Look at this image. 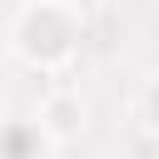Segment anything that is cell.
I'll list each match as a JSON object with an SVG mask.
<instances>
[{"instance_id":"cell-1","label":"cell","mask_w":159,"mask_h":159,"mask_svg":"<svg viewBox=\"0 0 159 159\" xmlns=\"http://www.w3.org/2000/svg\"><path fill=\"white\" fill-rule=\"evenodd\" d=\"M15 40H20V50H25L35 65H60V60L75 50V40H80V25H75V15H70L65 5H55V0H40L35 10H25V20H20Z\"/></svg>"},{"instance_id":"cell-3","label":"cell","mask_w":159,"mask_h":159,"mask_svg":"<svg viewBox=\"0 0 159 159\" xmlns=\"http://www.w3.org/2000/svg\"><path fill=\"white\" fill-rule=\"evenodd\" d=\"M80 119H84V109H80L75 94H50V99H45V124H50L55 134H75Z\"/></svg>"},{"instance_id":"cell-2","label":"cell","mask_w":159,"mask_h":159,"mask_svg":"<svg viewBox=\"0 0 159 159\" xmlns=\"http://www.w3.org/2000/svg\"><path fill=\"white\" fill-rule=\"evenodd\" d=\"M45 154V134L25 119L15 124H0V159H40Z\"/></svg>"},{"instance_id":"cell-4","label":"cell","mask_w":159,"mask_h":159,"mask_svg":"<svg viewBox=\"0 0 159 159\" xmlns=\"http://www.w3.org/2000/svg\"><path fill=\"white\" fill-rule=\"evenodd\" d=\"M149 119H154V124H159V84H154V89H149Z\"/></svg>"}]
</instances>
